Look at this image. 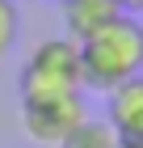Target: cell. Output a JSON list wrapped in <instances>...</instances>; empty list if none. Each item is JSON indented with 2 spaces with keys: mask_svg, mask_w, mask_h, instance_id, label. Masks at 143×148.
Here are the masks:
<instances>
[{
  "mask_svg": "<svg viewBox=\"0 0 143 148\" xmlns=\"http://www.w3.org/2000/svg\"><path fill=\"white\" fill-rule=\"evenodd\" d=\"M80 72H84V89L101 93L118 89L122 80L143 76V25L131 13H122L101 34L80 42Z\"/></svg>",
  "mask_w": 143,
  "mask_h": 148,
  "instance_id": "cell-1",
  "label": "cell"
},
{
  "mask_svg": "<svg viewBox=\"0 0 143 148\" xmlns=\"http://www.w3.org/2000/svg\"><path fill=\"white\" fill-rule=\"evenodd\" d=\"M80 89H84V72H80V47L72 38H42L21 64V80H17L21 102L67 97Z\"/></svg>",
  "mask_w": 143,
  "mask_h": 148,
  "instance_id": "cell-2",
  "label": "cell"
},
{
  "mask_svg": "<svg viewBox=\"0 0 143 148\" xmlns=\"http://www.w3.org/2000/svg\"><path fill=\"white\" fill-rule=\"evenodd\" d=\"M88 119L84 97L67 93V97H38V102H21V127L34 144L63 148V140Z\"/></svg>",
  "mask_w": 143,
  "mask_h": 148,
  "instance_id": "cell-3",
  "label": "cell"
},
{
  "mask_svg": "<svg viewBox=\"0 0 143 148\" xmlns=\"http://www.w3.org/2000/svg\"><path fill=\"white\" fill-rule=\"evenodd\" d=\"M105 123L122 144L143 148V76L122 80L118 89L105 93Z\"/></svg>",
  "mask_w": 143,
  "mask_h": 148,
  "instance_id": "cell-4",
  "label": "cell"
},
{
  "mask_svg": "<svg viewBox=\"0 0 143 148\" xmlns=\"http://www.w3.org/2000/svg\"><path fill=\"white\" fill-rule=\"evenodd\" d=\"M63 4V30L72 42H88L93 34H101L110 21H118L122 9L114 4V0H59Z\"/></svg>",
  "mask_w": 143,
  "mask_h": 148,
  "instance_id": "cell-5",
  "label": "cell"
},
{
  "mask_svg": "<svg viewBox=\"0 0 143 148\" xmlns=\"http://www.w3.org/2000/svg\"><path fill=\"white\" fill-rule=\"evenodd\" d=\"M122 140L114 136V127L105 119H84V123L63 140V148H118Z\"/></svg>",
  "mask_w": 143,
  "mask_h": 148,
  "instance_id": "cell-6",
  "label": "cell"
},
{
  "mask_svg": "<svg viewBox=\"0 0 143 148\" xmlns=\"http://www.w3.org/2000/svg\"><path fill=\"white\" fill-rule=\"evenodd\" d=\"M13 42H17V4L13 0H0V64L9 59Z\"/></svg>",
  "mask_w": 143,
  "mask_h": 148,
  "instance_id": "cell-7",
  "label": "cell"
},
{
  "mask_svg": "<svg viewBox=\"0 0 143 148\" xmlns=\"http://www.w3.org/2000/svg\"><path fill=\"white\" fill-rule=\"evenodd\" d=\"M114 4H118L122 13H131V17H135V13H143V0H114Z\"/></svg>",
  "mask_w": 143,
  "mask_h": 148,
  "instance_id": "cell-8",
  "label": "cell"
},
{
  "mask_svg": "<svg viewBox=\"0 0 143 148\" xmlns=\"http://www.w3.org/2000/svg\"><path fill=\"white\" fill-rule=\"evenodd\" d=\"M118 148H135V144H118Z\"/></svg>",
  "mask_w": 143,
  "mask_h": 148,
  "instance_id": "cell-9",
  "label": "cell"
}]
</instances>
